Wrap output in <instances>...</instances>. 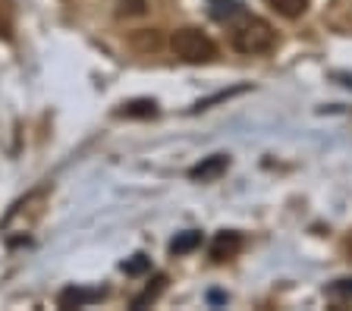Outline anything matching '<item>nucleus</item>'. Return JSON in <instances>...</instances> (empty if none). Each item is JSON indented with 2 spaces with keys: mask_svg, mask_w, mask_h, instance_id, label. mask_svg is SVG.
Here are the masks:
<instances>
[{
  "mask_svg": "<svg viewBox=\"0 0 352 311\" xmlns=\"http://www.w3.org/2000/svg\"><path fill=\"white\" fill-rule=\"evenodd\" d=\"M349 252H352V239H349Z\"/></svg>",
  "mask_w": 352,
  "mask_h": 311,
  "instance_id": "4468645a",
  "label": "nucleus"
},
{
  "mask_svg": "<svg viewBox=\"0 0 352 311\" xmlns=\"http://www.w3.org/2000/svg\"><path fill=\"white\" fill-rule=\"evenodd\" d=\"M330 292H343V296H349V292H352V280H340L337 286H330Z\"/></svg>",
  "mask_w": 352,
  "mask_h": 311,
  "instance_id": "ddd939ff",
  "label": "nucleus"
},
{
  "mask_svg": "<svg viewBox=\"0 0 352 311\" xmlns=\"http://www.w3.org/2000/svg\"><path fill=\"white\" fill-rule=\"evenodd\" d=\"M117 13L120 16H142L148 7V0H117Z\"/></svg>",
  "mask_w": 352,
  "mask_h": 311,
  "instance_id": "9b49d317",
  "label": "nucleus"
},
{
  "mask_svg": "<svg viewBox=\"0 0 352 311\" xmlns=\"http://www.w3.org/2000/svg\"><path fill=\"white\" fill-rule=\"evenodd\" d=\"M242 252V236L239 233H233V230H223V233H217L214 236V242H211V258L217 261H230V258H236V255Z\"/></svg>",
  "mask_w": 352,
  "mask_h": 311,
  "instance_id": "7ed1b4c3",
  "label": "nucleus"
},
{
  "mask_svg": "<svg viewBox=\"0 0 352 311\" xmlns=\"http://www.w3.org/2000/svg\"><path fill=\"white\" fill-rule=\"evenodd\" d=\"M267 7H274L280 16H286V19H299L308 10V0H267Z\"/></svg>",
  "mask_w": 352,
  "mask_h": 311,
  "instance_id": "0eeeda50",
  "label": "nucleus"
},
{
  "mask_svg": "<svg viewBox=\"0 0 352 311\" xmlns=\"http://www.w3.org/2000/svg\"><path fill=\"white\" fill-rule=\"evenodd\" d=\"M227 157L223 154H214V157H208L205 163H198V167H192V179H201V183H208V179H217L220 173L227 170Z\"/></svg>",
  "mask_w": 352,
  "mask_h": 311,
  "instance_id": "39448f33",
  "label": "nucleus"
},
{
  "mask_svg": "<svg viewBox=\"0 0 352 311\" xmlns=\"http://www.w3.org/2000/svg\"><path fill=\"white\" fill-rule=\"evenodd\" d=\"M120 117H154L157 113V104L148 101V97H139V101H129L120 107Z\"/></svg>",
  "mask_w": 352,
  "mask_h": 311,
  "instance_id": "423d86ee",
  "label": "nucleus"
},
{
  "mask_svg": "<svg viewBox=\"0 0 352 311\" xmlns=\"http://www.w3.org/2000/svg\"><path fill=\"white\" fill-rule=\"evenodd\" d=\"M170 47L186 63H208L217 57V45L201 29H176L170 35Z\"/></svg>",
  "mask_w": 352,
  "mask_h": 311,
  "instance_id": "f03ea898",
  "label": "nucleus"
},
{
  "mask_svg": "<svg viewBox=\"0 0 352 311\" xmlns=\"http://www.w3.org/2000/svg\"><path fill=\"white\" fill-rule=\"evenodd\" d=\"M104 299V289H82V286H69L60 292V308H85V305Z\"/></svg>",
  "mask_w": 352,
  "mask_h": 311,
  "instance_id": "20e7f679",
  "label": "nucleus"
},
{
  "mask_svg": "<svg viewBox=\"0 0 352 311\" xmlns=\"http://www.w3.org/2000/svg\"><path fill=\"white\" fill-rule=\"evenodd\" d=\"M123 270H126V274H142V270H148V258H145V255H135L132 261H126V264H123Z\"/></svg>",
  "mask_w": 352,
  "mask_h": 311,
  "instance_id": "f8f14e48",
  "label": "nucleus"
},
{
  "mask_svg": "<svg viewBox=\"0 0 352 311\" xmlns=\"http://www.w3.org/2000/svg\"><path fill=\"white\" fill-rule=\"evenodd\" d=\"M242 13V7L236 3V0H211V16L214 19H233V16H239Z\"/></svg>",
  "mask_w": 352,
  "mask_h": 311,
  "instance_id": "9d476101",
  "label": "nucleus"
},
{
  "mask_svg": "<svg viewBox=\"0 0 352 311\" xmlns=\"http://www.w3.org/2000/svg\"><path fill=\"white\" fill-rule=\"evenodd\" d=\"M277 35H274L271 23H264L258 16L239 13V23L233 25V47L239 54H264L271 51Z\"/></svg>",
  "mask_w": 352,
  "mask_h": 311,
  "instance_id": "f257e3e1",
  "label": "nucleus"
},
{
  "mask_svg": "<svg viewBox=\"0 0 352 311\" xmlns=\"http://www.w3.org/2000/svg\"><path fill=\"white\" fill-rule=\"evenodd\" d=\"M198 245H201V233L186 230V233H179V236L170 242V252H173V255H186V252H192V249H198Z\"/></svg>",
  "mask_w": 352,
  "mask_h": 311,
  "instance_id": "6e6552de",
  "label": "nucleus"
},
{
  "mask_svg": "<svg viewBox=\"0 0 352 311\" xmlns=\"http://www.w3.org/2000/svg\"><path fill=\"white\" fill-rule=\"evenodd\" d=\"M164 286H167V277H164V274H161V277H154V283H148L145 292L132 299V308H145L148 302H154V299H157V296L164 292Z\"/></svg>",
  "mask_w": 352,
  "mask_h": 311,
  "instance_id": "1a4fd4ad",
  "label": "nucleus"
}]
</instances>
